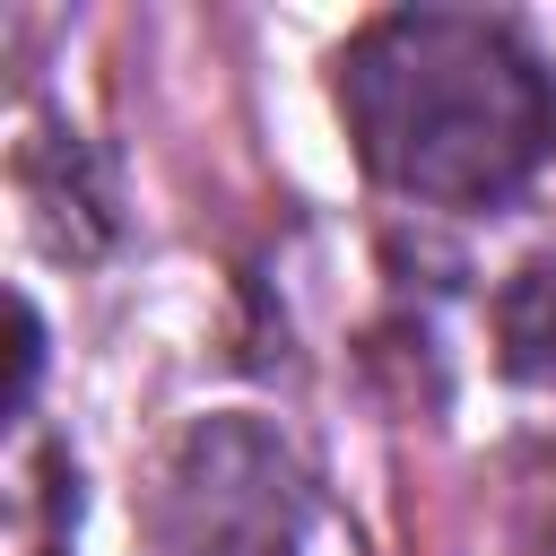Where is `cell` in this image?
<instances>
[{
	"label": "cell",
	"mask_w": 556,
	"mask_h": 556,
	"mask_svg": "<svg viewBox=\"0 0 556 556\" xmlns=\"http://www.w3.org/2000/svg\"><path fill=\"white\" fill-rule=\"evenodd\" d=\"M339 104L356 156L417 200H504L556 148V78L504 17L400 9L365 26L339 61Z\"/></svg>",
	"instance_id": "cell-1"
},
{
	"label": "cell",
	"mask_w": 556,
	"mask_h": 556,
	"mask_svg": "<svg viewBox=\"0 0 556 556\" xmlns=\"http://www.w3.org/2000/svg\"><path fill=\"white\" fill-rule=\"evenodd\" d=\"M495 348L513 382H556V261L521 269L495 304Z\"/></svg>",
	"instance_id": "cell-2"
},
{
	"label": "cell",
	"mask_w": 556,
	"mask_h": 556,
	"mask_svg": "<svg viewBox=\"0 0 556 556\" xmlns=\"http://www.w3.org/2000/svg\"><path fill=\"white\" fill-rule=\"evenodd\" d=\"M9 321H17V348H9V365H17V374H9V408H26V391H35V365H43V330H35V313H26V304H17Z\"/></svg>",
	"instance_id": "cell-3"
}]
</instances>
